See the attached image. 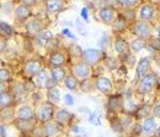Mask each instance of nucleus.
<instances>
[{"instance_id":"obj_45","label":"nucleus","mask_w":160,"mask_h":137,"mask_svg":"<svg viewBox=\"0 0 160 137\" xmlns=\"http://www.w3.org/2000/svg\"><path fill=\"white\" fill-rule=\"evenodd\" d=\"M158 34H159V37H160V27H159V30H158Z\"/></svg>"},{"instance_id":"obj_13","label":"nucleus","mask_w":160,"mask_h":137,"mask_svg":"<svg viewBox=\"0 0 160 137\" xmlns=\"http://www.w3.org/2000/svg\"><path fill=\"white\" fill-rule=\"evenodd\" d=\"M26 31L30 33V34H38L41 31H42V25L38 20H30L27 23H26Z\"/></svg>"},{"instance_id":"obj_4","label":"nucleus","mask_w":160,"mask_h":137,"mask_svg":"<svg viewBox=\"0 0 160 137\" xmlns=\"http://www.w3.org/2000/svg\"><path fill=\"white\" fill-rule=\"evenodd\" d=\"M133 32L138 36V38L140 39H148L150 37V33H152V31H150V27H149V25L145 22V21H139V22H137L136 25H134V27H133Z\"/></svg>"},{"instance_id":"obj_10","label":"nucleus","mask_w":160,"mask_h":137,"mask_svg":"<svg viewBox=\"0 0 160 137\" xmlns=\"http://www.w3.org/2000/svg\"><path fill=\"white\" fill-rule=\"evenodd\" d=\"M16 116L19 120H32L35 116V113L31 107L28 105H21L16 112Z\"/></svg>"},{"instance_id":"obj_25","label":"nucleus","mask_w":160,"mask_h":137,"mask_svg":"<svg viewBox=\"0 0 160 137\" xmlns=\"http://www.w3.org/2000/svg\"><path fill=\"white\" fill-rule=\"evenodd\" d=\"M44 132H46V135H47L48 137L56 136V135H57V132H58V126H57V124L51 122V121L46 122V126H44Z\"/></svg>"},{"instance_id":"obj_17","label":"nucleus","mask_w":160,"mask_h":137,"mask_svg":"<svg viewBox=\"0 0 160 137\" xmlns=\"http://www.w3.org/2000/svg\"><path fill=\"white\" fill-rule=\"evenodd\" d=\"M49 62L53 66H62L65 64V55L60 52H53L49 57Z\"/></svg>"},{"instance_id":"obj_12","label":"nucleus","mask_w":160,"mask_h":137,"mask_svg":"<svg viewBox=\"0 0 160 137\" xmlns=\"http://www.w3.org/2000/svg\"><path fill=\"white\" fill-rule=\"evenodd\" d=\"M150 67V61L148 58H143L139 60L138 65H137V76L138 77H143L147 75L148 70Z\"/></svg>"},{"instance_id":"obj_11","label":"nucleus","mask_w":160,"mask_h":137,"mask_svg":"<svg viewBox=\"0 0 160 137\" xmlns=\"http://www.w3.org/2000/svg\"><path fill=\"white\" fill-rule=\"evenodd\" d=\"M14 94L10 93L9 91L6 92H2L0 93V108L4 109V108H10L12 104H14Z\"/></svg>"},{"instance_id":"obj_6","label":"nucleus","mask_w":160,"mask_h":137,"mask_svg":"<svg viewBox=\"0 0 160 137\" xmlns=\"http://www.w3.org/2000/svg\"><path fill=\"white\" fill-rule=\"evenodd\" d=\"M54 115V107L52 103H44L40 109V120L42 122H48Z\"/></svg>"},{"instance_id":"obj_23","label":"nucleus","mask_w":160,"mask_h":137,"mask_svg":"<svg viewBox=\"0 0 160 137\" xmlns=\"http://www.w3.org/2000/svg\"><path fill=\"white\" fill-rule=\"evenodd\" d=\"M64 83H65V87L68 89H70V91H75L78 88V84H79L77 77L73 76V75H69V76H67L64 78Z\"/></svg>"},{"instance_id":"obj_19","label":"nucleus","mask_w":160,"mask_h":137,"mask_svg":"<svg viewBox=\"0 0 160 137\" xmlns=\"http://www.w3.org/2000/svg\"><path fill=\"white\" fill-rule=\"evenodd\" d=\"M153 15H154V7L152 6V5H149V4H145V5H143L142 7H140V11H139V16L142 20H150L153 17Z\"/></svg>"},{"instance_id":"obj_27","label":"nucleus","mask_w":160,"mask_h":137,"mask_svg":"<svg viewBox=\"0 0 160 137\" xmlns=\"http://www.w3.org/2000/svg\"><path fill=\"white\" fill-rule=\"evenodd\" d=\"M123 105V102L122 99L118 97H113L110 99V103H108V107L111 110H120Z\"/></svg>"},{"instance_id":"obj_42","label":"nucleus","mask_w":160,"mask_h":137,"mask_svg":"<svg viewBox=\"0 0 160 137\" xmlns=\"http://www.w3.org/2000/svg\"><path fill=\"white\" fill-rule=\"evenodd\" d=\"M36 0H22V4L27 5V6H31V5H35Z\"/></svg>"},{"instance_id":"obj_14","label":"nucleus","mask_w":160,"mask_h":137,"mask_svg":"<svg viewBox=\"0 0 160 137\" xmlns=\"http://www.w3.org/2000/svg\"><path fill=\"white\" fill-rule=\"evenodd\" d=\"M15 16H16V19H19V20L28 19V17L31 16V10H30V7H28L27 5L21 4V5H19V6L15 9Z\"/></svg>"},{"instance_id":"obj_29","label":"nucleus","mask_w":160,"mask_h":137,"mask_svg":"<svg viewBox=\"0 0 160 137\" xmlns=\"http://www.w3.org/2000/svg\"><path fill=\"white\" fill-rule=\"evenodd\" d=\"M144 47H145V43H144L143 39H140V38L134 39V40H132V43H131V48H132L133 52H140V50H143Z\"/></svg>"},{"instance_id":"obj_16","label":"nucleus","mask_w":160,"mask_h":137,"mask_svg":"<svg viewBox=\"0 0 160 137\" xmlns=\"http://www.w3.org/2000/svg\"><path fill=\"white\" fill-rule=\"evenodd\" d=\"M72 117H73V115L68 110L60 109V110L57 112V114H56V121L58 124H60V125H65V124H68L72 120Z\"/></svg>"},{"instance_id":"obj_5","label":"nucleus","mask_w":160,"mask_h":137,"mask_svg":"<svg viewBox=\"0 0 160 137\" xmlns=\"http://www.w3.org/2000/svg\"><path fill=\"white\" fill-rule=\"evenodd\" d=\"M95 87H96V89H98L99 92H101V93L108 94V93H111V91H112V82H111V80L108 77L101 76V77H99L96 80Z\"/></svg>"},{"instance_id":"obj_15","label":"nucleus","mask_w":160,"mask_h":137,"mask_svg":"<svg viewBox=\"0 0 160 137\" xmlns=\"http://www.w3.org/2000/svg\"><path fill=\"white\" fill-rule=\"evenodd\" d=\"M64 6V0H47V10L51 14L59 12Z\"/></svg>"},{"instance_id":"obj_39","label":"nucleus","mask_w":160,"mask_h":137,"mask_svg":"<svg viewBox=\"0 0 160 137\" xmlns=\"http://www.w3.org/2000/svg\"><path fill=\"white\" fill-rule=\"evenodd\" d=\"M153 113H154V115H155V116L160 117V103H159V104H157V105L154 107Z\"/></svg>"},{"instance_id":"obj_44","label":"nucleus","mask_w":160,"mask_h":137,"mask_svg":"<svg viewBox=\"0 0 160 137\" xmlns=\"http://www.w3.org/2000/svg\"><path fill=\"white\" fill-rule=\"evenodd\" d=\"M158 136L160 137V127H159V129H158Z\"/></svg>"},{"instance_id":"obj_26","label":"nucleus","mask_w":160,"mask_h":137,"mask_svg":"<svg viewBox=\"0 0 160 137\" xmlns=\"http://www.w3.org/2000/svg\"><path fill=\"white\" fill-rule=\"evenodd\" d=\"M35 126V121L32 120H19L18 121V127L22 131H30Z\"/></svg>"},{"instance_id":"obj_41","label":"nucleus","mask_w":160,"mask_h":137,"mask_svg":"<svg viewBox=\"0 0 160 137\" xmlns=\"http://www.w3.org/2000/svg\"><path fill=\"white\" fill-rule=\"evenodd\" d=\"M153 47H154L157 50H159L160 49V39H154V40H153Z\"/></svg>"},{"instance_id":"obj_18","label":"nucleus","mask_w":160,"mask_h":137,"mask_svg":"<svg viewBox=\"0 0 160 137\" xmlns=\"http://www.w3.org/2000/svg\"><path fill=\"white\" fill-rule=\"evenodd\" d=\"M51 76H52V80L58 83V82H62L64 78H65V70L60 66H54L51 71Z\"/></svg>"},{"instance_id":"obj_34","label":"nucleus","mask_w":160,"mask_h":137,"mask_svg":"<svg viewBox=\"0 0 160 137\" xmlns=\"http://www.w3.org/2000/svg\"><path fill=\"white\" fill-rule=\"evenodd\" d=\"M64 102H65V104L69 105V107L74 105V98L72 97L70 94H65V96H64Z\"/></svg>"},{"instance_id":"obj_38","label":"nucleus","mask_w":160,"mask_h":137,"mask_svg":"<svg viewBox=\"0 0 160 137\" xmlns=\"http://www.w3.org/2000/svg\"><path fill=\"white\" fill-rule=\"evenodd\" d=\"M5 48H6V40L2 38H0V54L5 50Z\"/></svg>"},{"instance_id":"obj_46","label":"nucleus","mask_w":160,"mask_h":137,"mask_svg":"<svg viewBox=\"0 0 160 137\" xmlns=\"http://www.w3.org/2000/svg\"><path fill=\"white\" fill-rule=\"evenodd\" d=\"M154 1H160V0H154Z\"/></svg>"},{"instance_id":"obj_1","label":"nucleus","mask_w":160,"mask_h":137,"mask_svg":"<svg viewBox=\"0 0 160 137\" xmlns=\"http://www.w3.org/2000/svg\"><path fill=\"white\" fill-rule=\"evenodd\" d=\"M155 82H157V76L154 74H149V75L143 76V78L140 80L139 86H138V92L142 94H147V93L152 92Z\"/></svg>"},{"instance_id":"obj_21","label":"nucleus","mask_w":160,"mask_h":137,"mask_svg":"<svg viewBox=\"0 0 160 137\" xmlns=\"http://www.w3.org/2000/svg\"><path fill=\"white\" fill-rule=\"evenodd\" d=\"M115 50L120 54V55H124L128 52V43L124 39H116L115 40Z\"/></svg>"},{"instance_id":"obj_35","label":"nucleus","mask_w":160,"mask_h":137,"mask_svg":"<svg viewBox=\"0 0 160 137\" xmlns=\"http://www.w3.org/2000/svg\"><path fill=\"white\" fill-rule=\"evenodd\" d=\"M23 86H25L26 91H32V89H35V83H33L32 81H27Z\"/></svg>"},{"instance_id":"obj_31","label":"nucleus","mask_w":160,"mask_h":137,"mask_svg":"<svg viewBox=\"0 0 160 137\" xmlns=\"http://www.w3.org/2000/svg\"><path fill=\"white\" fill-rule=\"evenodd\" d=\"M89 121H90L92 125H100L101 124V113L100 112H92V113L90 114Z\"/></svg>"},{"instance_id":"obj_43","label":"nucleus","mask_w":160,"mask_h":137,"mask_svg":"<svg viewBox=\"0 0 160 137\" xmlns=\"http://www.w3.org/2000/svg\"><path fill=\"white\" fill-rule=\"evenodd\" d=\"M6 91H8V87H6V84L0 82V93H2V92H6Z\"/></svg>"},{"instance_id":"obj_8","label":"nucleus","mask_w":160,"mask_h":137,"mask_svg":"<svg viewBox=\"0 0 160 137\" xmlns=\"http://www.w3.org/2000/svg\"><path fill=\"white\" fill-rule=\"evenodd\" d=\"M42 70V64L41 61L36 60V59H32V60H28L26 64H25V72L28 75V76H36L38 72Z\"/></svg>"},{"instance_id":"obj_24","label":"nucleus","mask_w":160,"mask_h":137,"mask_svg":"<svg viewBox=\"0 0 160 137\" xmlns=\"http://www.w3.org/2000/svg\"><path fill=\"white\" fill-rule=\"evenodd\" d=\"M47 97H48V99H49L52 103H59L60 91L57 88V87H52V88H49V89H48Z\"/></svg>"},{"instance_id":"obj_40","label":"nucleus","mask_w":160,"mask_h":137,"mask_svg":"<svg viewBox=\"0 0 160 137\" xmlns=\"http://www.w3.org/2000/svg\"><path fill=\"white\" fill-rule=\"evenodd\" d=\"M0 135L1 136H6V125H0Z\"/></svg>"},{"instance_id":"obj_3","label":"nucleus","mask_w":160,"mask_h":137,"mask_svg":"<svg viewBox=\"0 0 160 137\" xmlns=\"http://www.w3.org/2000/svg\"><path fill=\"white\" fill-rule=\"evenodd\" d=\"M36 83L40 88H48L49 89V88L54 87L56 82L48 76L46 70H41L40 72L36 75Z\"/></svg>"},{"instance_id":"obj_22","label":"nucleus","mask_w":160,"mask_h":137,"mask_svg":"<svg viewBox=\"0 0 160 137\" xmlns=\"http://www.w3.org/2000/svg\"><path fill=\"white\" fill-rule=\"evenodd\" d=\"M52 38H53V33L51 31H41L37 34V43L43 45V44L48 43L49 40H52Z\"/></svg>"},{"instance_id":"obj_30","label":"nucleus","mask_w":160,"mask_h":137,"mask_svg":"<svg viewBox=\"0 0 160 137\" xmlns=\"http://www.w3.org/2000/svg\"><path fill=\"white\" fill-rule=\"evenodd\" d=\"M10 77H11L10 71L8 69H5V67H1L0 69V82L1 83H6L10 80Z\"/></svg>"},{"instance_id":"obj_37","label":"nucleus","mask_w":160,"mask_h":137,"mask_svg":"<svg viewBox=\"0 0 160 137\" xmlns=\"http://www.w3.org/2000/svg\"><path fill=\"white\" fill-rule=\"evenodd\" d=\"M80 15H81V17L85 20L86 22L89 21V12H88V9H86V7H84V9L81 10V14H80Z\"/></svg>"},{"instance_id":"obj_28","label":"nucleus","mask_w":160,"mask_h":137,"mask_svg":"<svg viewBox=\"0 0 160 137\" xmlns=\"http://www.w3.org/2000/svg\"><path fill=\"white\" fill-rule=\"evenodd\" d=\"M0 31H1V33H2L4 36H6V37L12 36V33H14L12 27H11L10 25H8L6 22H2V21H0Z\"/></svg>"},{"instance_id":"obj_33","label":"nucleus","mask_w":160,"mask_h":137,"mask_svg":"<svg viewBox=\"0 0 160 137\" xmlns=\"http://www.w3.org/2000/svg\"><path fill=\"white\" fill-rule=\"evenodd\" d=\"M106 65H107V67H108L110 70H113V69L117 67V62H116V60L112 58H108L107 60H106Z\"/></svg>"},{"instance_id":"obj_7","label":"nucleus","mask_w":160,"mask_h":137,"mask_svg":"<svg viewBox=\"0 0 160 137\" xmlns=\"http://www.w3.org/2000/svg\"><path fill=\"white\" fill-rule=\"evenodd\" d=\"M73 71L75 74V76L79 78H88L90 76V65H88L86 62L81 61V62H78L73 66Z\"/></svg>"},{"instance_id":"obj_32","label":"nucleus","mask_w":160,"mask_h":137,"mask_svg":"<svg viewBox=\"0 0 160 137\" xmlns=\"http://www.w3.org/2000/svg\"><path fill=\"white\" fill-rule=\"evenodd\" d=\"M138 2V0H118V4L123 7H132Z\"/></svg>"},{"instance_id":"obj_20","label":"nucleus","mask_w":160,"mask_h":137,"mask_svg":"<svg viewBox=\"0 0 160 137\" xmlns=\"http://www.w3.org/2000/svg\"><path fill=\"white\" fill-rule=\"evenodd\" d=\"M155 126H157L155 120H154L153 117H147V119L144 120V122H143V129H142V131L145 132L147 135H150L152 132H154Z\"/></svg>"},{"instance_id":"obj_36","label":"nucleus","mask_w":160,"mask_h":137,"mask_svg":"<svg viewBox=\"0 0 160 137\" xmlns=\"http://www.w3.org/2000/svg\"><path fill=\"white\" fill-rule=\"evenodd\" d=\"M62 33H63L64 36H67V37H69V38H72V39L75 38V36H74V34H73L68 28H63V30H62Z\"/></svg>"},{"instance_id":"obj_2","label":"nucleus","mask_w":160,"mask_h":137,"mask_svg":"<svg viewBox=\"0 0 160 137\" xmlns=\"http://www.w3.org/2000/svg\"><path fill=\"white\" fill-rule=\"evenodd\" d=\"M101 55H102L101 50L94 49V48H89L81 52V58L84 60V62H86L88 65H96L100 61Z\"/></svg>"},{"instance_id":"obj_9","label":"nucleus","mask_w":160,"mask_h":137,"mask_svg":"<svg viewBox=\"0 0 160 137\" xmlns=\"http://www.w3.org/2000/svg\"><path fill=\"white\" fill-rule=\"evenodd\" d=\"M99 17L103 23H111L115 19V11L110 6L101 7L100 11H99Z\"/></svg>"}]
</instances>
